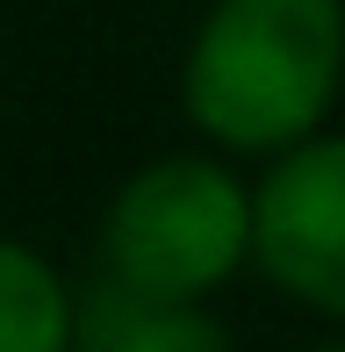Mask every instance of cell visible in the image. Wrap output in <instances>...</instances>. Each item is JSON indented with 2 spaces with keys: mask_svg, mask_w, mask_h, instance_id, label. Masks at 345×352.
Here are the masks:
<instances>
[{
  "mask_svg": "<svg viewBox=\"0 0 345 352\" xmlns=\"http://www.w3.org/2000/svg\"><path fill=\"white\" fill-rule=\"evenodd\" d=\"M345 87V0H216L180 65V101L223 151H295Z\"/></svg>",
  "mask_w": 345,
  "mask_h": 352,
  "instance_id": "1",
  "label": "cell"
},
{
  "mask_svg": "<svg viewBox=\"0 0 345 352\" xmlns=\"http://www.w3.org/2000/svg\"><path fill=\"white\" fill-rule=\"evenodd\" d=\"M259 245V187L201 151L137 166L101 216V266L137 295L201 302Z\"/></svg>",
  "mask_w": 345,
  "mask_h": 352,
  "instance_id": "2",
  "label": "cell"
},
{
  "mask_svg": "<svg viewBox=\"0 0 345 352\" xmlns=\"http://www.w3.org/2000/svg\"><path fill=\"white\" fill-rule=\"evenodd\" d=\"M252 266L302 309L345 324V137H302L259 180Z\"/></svg>",
  "mask_w": 345,
  "mask_h": 352,
  "instance_id": "3",
  "label": "cell"
},
{
  "mask_svg": "<svg viewBox=\"0 0 345 352\" xmlns=\"http://www.w3.org/2000/svg\"><path fill=\"white\" fill-rule=\"evenodd\" d=\"M72 352H230V331L201 302H159L108 274L80 295Z\"/></svg>",
  "mask_w": 345,
  "mask_h": 352,
  "instance_id": "4",
  "label": "cell"
},
{
  "mask_svg": "<svg viewBox=\"0 0 345 352\" xmlns=\"http://www.w3.org/2000/svg\"><path fill=\"white\" fill-rule=\"evenodd\" d=\"M80 295L58 280L43 252L0 237V352H72Z\"/></svg>",
  "mask_w": 345,
  "mask_h": 352,
  "instance_id": "5",
  "label": "cell"
},
{
  "mask_svg": "<svg viewBox=\"0 0 345 352\" xmlns=\"http://www.w3.org/2000/svg\"><path fill=\"white\" fill-rule=\"evenodd\" d=\"M309 352H345V338H331V345H309Z\"/></svg>",
  "mask_w": 345,
  "mask_h": 352,
  "instance_id": "6",
  "label": "cell"
}]
</instances>
